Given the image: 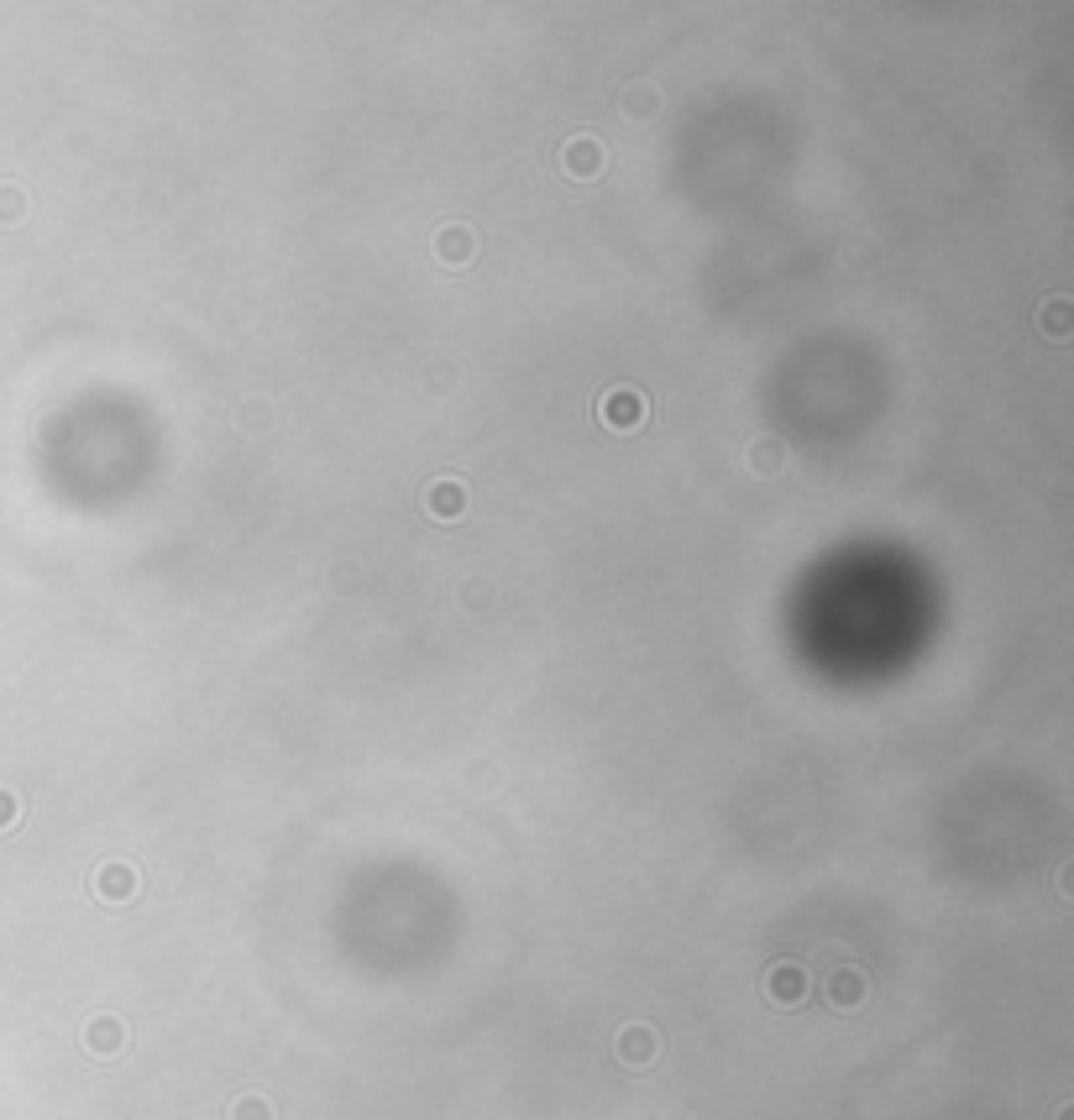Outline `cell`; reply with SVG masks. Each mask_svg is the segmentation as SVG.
<instances>
[{
  "mask_svg": "<svg viewBox=\"0 0 1074 1120\" xmlns=\"http://www.w3.org/2000/svg\"><path fill=\"white\" fill-rule=\"evenodd\" d=\"M100 895L105 901H126V895H132V885H137V875H132V869H126V864H105L100 869Z\"/></svg>",
  "mask_w": 1074,
  "mask_h": 1120,
  "instance_id": "cell-5",
  "label": "cell"
},
{
  "mask_svg": "<svg viewBox=\"0 0 1074 1120\" xmlns=\"http://www.w3.org/2000/svg\"><path fill=\"white\" fill-rule=\"evenodd\" d=\"M231 1120H268V1099H257V1094L237 1099V1105H231Z\"/></svg>",
  "mask_w": 1074,
  "mask_h": 1120,
  "instance_id": "cell-10",
  "label": "cell"
},
{
  "mask_svg": "<svg viewBox=\"0 0 1074 1120\" xmlns=\"http://www.w3.org/2000/svg\"><path fill=\"white\" fill-rule=\"evenodd\" d=\"M121 1042H126L121 1021H110V1016H95V1021H90V1053H95V1057L121 1053Z\"/></svg>",
  "mask_w": 1074,
  "mask_h": 1120,
  "instance_id": "cell-4",
  "label": "cell"
},
{
  "mask_svg": "<svg viewBox=\"0 0 1074 1120\" xmlns=\"http://www.w3.org/2000/svg\"><path fill=\"white\" fill-rule=\"evenodd\" d=\"M430 509H435V513H461V487H456V482H435Z\"/></svg>",
  "mask_w": 1074,
  "mask_h": 1120,
  "instance_id": "cell-9",
  "label": "cell"
},
{
  "mask_svg": "<svg viewBox=\"0 0 1074 1120\" xmlns=\"http://www.w3.org/2000/svg\"><path fill=\"white\" fill-rule=\"evenodd\" d=\"M435 252H441V257H451V262H461V257L472 252V241H467V231H461V226H451V231H441Z\"/></svg>",
  "mask_w": 1074,
  "mask_h": 1120,
  "instance_id": "cell-8",
  "label": "cell"
},
{
  "mask_svg": "<svg viewBox=\"0 0 1074 1120\" xmlns=\"http://www.w3.org/2000/svg\"><path fill=\"white\" fill-rule=\"evenodd\" d=\"M829 989H833V1006H844V1011L865 1000V980H860L855 969H838V974L829 980Z\"/></svg>",
  "mask_w": 1074,
  "mask_h": 1120,
  "instance_id": "cell-6",
  "label": "cell"
},
{
  "mask_svg": "<svg viewBox=\"0 0 1074 1120\" xmlns=\"http://www.w3.org/2000/svg\"><path fill=\"white\" fill-rule=\"evenodd\" d=\"M598 141L592 136H577V141H566V173H598Z\"/></svg>",
  "mask_w": 1074,
  "mask_h": 1120,
  "instance_id": "cell-7",
  "label": "cell"
},
{
  "mask_svg": "<svg viewBox=\"0 0 1074 1120\" xmlns=\"http://www.w3.org/2000/svg\"><path fill=\"white\" fill-rule=\"evenodd\" d=\"M656 1031H645V1026H629L625 1037H619V1057H625L629 1068H645L650 1057H656Z\"/></svg>",
  "mask_w": 1074,
  "mask_h": 1120,
  "instance_id": "cell-3",
  "label": "cell"
},
{
  "mask_svg": "<svg viewBox=\"0 0 1074 1120\" xmlns=\"http://www.w3.org/2000/svg\"><path fill=\"white\" fill-rule=\"evenodd\" d=\"M645 419V399L634 388H619L603 399V424H640Z\"/></svg>",
  "mask_w": 1074,
  "mask_h": 1120,
  "instance_id": "cell-2",
  "label": "cell"
},
{
  "mask_svg": "<svg viewBox=\"0 0 1074 1120\" xmlns=\"http://www.w3.org/2000/svg\"><path fill=\"white\" fill-rule=\"evenodd\" d=\"M765 995H770L776 1006H797L802 995H807V980H802L797 963H781V969H770V974H765Z\"/></svg>",
  "mask_w": 1074,
  "mask_h": 1120,
  "instance_id": "cell-1",
  "label": "cell"
}]
</instances>
